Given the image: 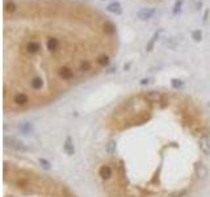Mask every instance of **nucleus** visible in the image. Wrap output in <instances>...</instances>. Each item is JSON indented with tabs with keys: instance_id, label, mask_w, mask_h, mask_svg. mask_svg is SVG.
<instances>
[{
	"instance_id": "nucleus-1",
	"label": "nucleus",
	"mask_w": 210,
	"mask_h": 197,
	"mask_svg": "<svg viewBox=\"0 0 210 197\" xmlns=\"http://www.w3.org/2000/svg\"><path fill=\"white\" fill-rule=\"evenodd\" d=\"M93 158L102 197H198L210 171V120L187 98L141 92L100 124Z\"/></svg>"
},
{
	"instance_id": "nucleus-2",
	"label": "nucleus",
	"mask_w": 210,
	"mask_h": 197,
	"mask_svg": "<svg viewBox=\"0 0 210 197\" xmlns=\"http://www.w3.org/2000/svg\"><path fill=\"white\" fill-rule=\"evenodd\" d=\"M3 197H78L58 179L15 160L4 162Z\"/></svg>"
},
{
	"instance_id": "nucleus-3",
	"label": "nucleus",
	"mask_w": 210,
	"mask_h": 197,
	"mask_svg": "<svg viewBox=\"0 0 210 197\" xmlns=\"http://www.w3.org/2000/svg\"><path fill=\"white\" fill-rule=\"evenodd\" d=\"M154 15H155V9H152V8H143V9L137 12V17L141 18L142 21H147V20L152 18Z\"/></svg>"
},
{
	"instance_id": "nucleus-4",
	"label": "nucleus",
	"mask_w": 210,
	"mask_h": 197,
	"mask_svg": "<svg viewBox=\"0 0 210 197\" xmlns=\"http://www.w3.org/2000/svg\"><path fill=\"white\" fill-rule=\"evenodd\" d=\"M106 9L112 13H116V15H121L122 13V8H121V4L120 3H112L106 7Z\"/></svg>"
},
{
	"instance_id": "nucleus-5",
	"label": "nucleus",
	"mask_w": 210,
	"mask_h": 197,
	"mask_svg": "<svg viewBox=\"0 0 210 197\" xmlns=\"http://www.w3.org/2000/svg\"><path fill=\"white\" fill-rule=\"evenodd\" d=\"M104 32H105V34H108V35H113L116 33V26H114V24L110 22V21H105L104 22Z\"/></svg>"
},
{
	"instance_id": "nucleus-6",
	"label": "nucleus",
	"mask_w": 210,
	"mask_h": 197,
	"mask_svg": "<svg viewBox=\"0 0 210 197\" xmlns=\"http://www.w3.org/2000/svg\"><path fill=\"white\" fill-rule=\"evenodd\" d=\"M159 33H160V32H156V33L152 35V38L150 39V42H148V45H147V51H151V49L154 47V43H155V41L158 39V37H159Z\"/></svg>"
},
{
	"instance_id": "nucleus-7",
	"label": "nucleus",
	"mask_w": 210,
	"mask_h": 197,
	"mask_svg": "<svg viewBox=\"0 0 210 197\" xmlns=\"http://www.w3.org/2000/svg\"><path fill=\"white\" fill-rule=\"evenodd\" d=\"M15 9H16V5H15L13 2H7V3H5V11H8V12H13Z\"/></svg>"
},
{
	"instance_id": "nucleus-8",
	"label": "nucleus",
	"mask_w": 210,
	"mask_h": 197,
	"mask_svg": "<svg viewBox=\"0 0 210 197\" xmlns=\"http://www.w3.org/2000/svg\"><path fill=\"white\" fill-rule=\"evenodd\" d=\"M192 37H193V39H196V41H200V39H201V32L200 30H195L192 33Z\"/></svg>"
},
{
	"instance_id": "nucleus-9",
	"label": "nucleus",
	"mask_w": 210,
	"mask_h": 197,
	"mask_svg": "<svg viewBox=\"0 0 210 197\" xmlns=\"http://www.w3.org/2000/svg\"><path fill=\"white\" fill-rule=\"evenodd\" d=\"M181 4H183V0H180V2H177L176 3V5H175V11H173V13H177V12L180 11V7H181Z\"/></svg>"
}]
</instances>
